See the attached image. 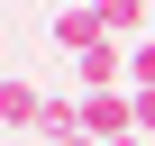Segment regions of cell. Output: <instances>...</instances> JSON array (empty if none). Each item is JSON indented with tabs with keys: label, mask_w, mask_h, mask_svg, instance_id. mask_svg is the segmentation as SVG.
Masks as SVG:
<instances>
[{
	"label": "cell",
	"mask_w": 155,
	"mask_h": 146,
	"mask_svg": "<svg viewBox=\"0 0 155 146\" xmlns=\"http://www.w3.org/2000/svg\"><path fill=\"white\" fill-rule=\"evenodd\" d=\"M46 37H55V46H64L73 64H82L91 46H119V37H110V18H101V0H64V9L46 18Z\"/></svg>",
	"instance_id": "1"
},
{
	"label": "cell",
	"mask_w": 155,
	"mask_h": 146,
	"mask_svg": "<svg viewBox=\"0 0 155 146\" xmlns=\"http://www.w3.org/2000/svg\"><path fill=\"white\" fill-rule=\"evenodd\" d=\"M73 91H128V46H91L73 64Z\"/></svg>",
	"instance_id": "2"
},
{
	"label": "cell",
	"mask_w": 155,
	"mask_h": 146,
	"mask_svg": "<svg viewBox=\"0 0 155 146\" xmlns=\"http://www.w3.org/2000/svg\"><path fill=\"white\" fill-rule=\"evenodd\" d=\"M37 119H46V91L28 73H0V128H37Z\"/></svg>",
	"instance_id": "3"
},
{
	"label": "cell",
	"mask_w": 155,
	"mask_h": 146,
	"mask_svg": "<svg viewBox=\"0 0 155 146\" xmlns=\"http://www.w3.org/2000/svg\"><path fill=\"white\" fill-rule=\"evenodd\" d=\"M37 137H46V146L91 137V128H82V91H46V119H37Z\"/></svg>",
	"instance_id": "4"
},
{
	"label": "cell",
	"mask_w": 155,
	"mask_h": 146,
	"mask_svg": "<svg viewBox=\"0 0 155 146\" xmlns=\"http://www.w3.org/2000/svg\"><path fill=\"white\" fill-rule=\"evenodd\" d=\"M137 137H155V91H137Z\"/></svg>",
	"instance_id": "5"
},
{
	"label": "cell",
	"mask_w": 155,
	"mask_h": 146,
	"mask_svg": "<svg viewBox=\"0 0 155 146\" xmlns=\"http://www.w3.org/2000/svg\"><path fill=\"white\" fill-rule=\"evenodd\" d=\"M55 9H64V0H55Z\"/></svg>",
	"instance_id": "6"
}]
</instances>
